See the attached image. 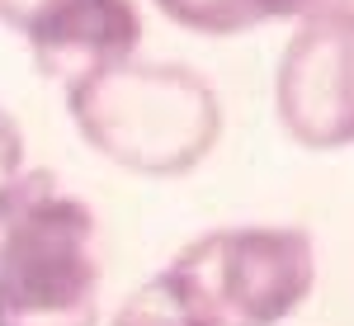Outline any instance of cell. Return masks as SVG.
I'll list each match as a JSON object with an SVG mask.
<instances>
[{"label": "cell", "mask_w": 354, "mask_h": 326, "mask_svg": "<svg viewBox=\"0 0 354 326\" xmlns=\"http://www.w3.org/2000/svg\"><path fill=\"white\" fill-rule=\"evenodd\" d=\"M274 105L288 137L312 152L354 142V10L298 24L279 57Z\"/></svg>", "instance_id": "277c9868"}, {"label": "cell", "mask_w": 354, "mask_h": 326, "mask_svg": "<svg viewBox=\"0 0 354 326\" xmlns=\"http://www.w3.org/2000/svg\"><path fill=\"white\" fill-rule=\"evenodd\" d=\"M0 24L28 43L43 76L66 85L128 62L142 43L133 0H0Z\"/></svg>", "instance_id": "5b68a950"}, {"label": "cell", "mask_w": 354, "mask_h": 326, "mask_svg": "<svg viewBox=\"0 0 354 326\" xmlns=\"http://www.w3.org/2000/svg\"><path fill=\"white\" fill-rule=\"evenodd\" d=\"M76 133L137 175H185L222 137L218 90L180 62H118L66 85Z\"/></svg>", "instance_id": "7a4b0ae2"}, {"label": "cell", "mask_w": 354, "mask_h": 326, "mask_svg": "<svg viewBox=\"0 0 354 326\" xmlns=\"http://www.w3.org/2000/svg\"><path fill=\"white\" fill-rule=\"evenodd\" d=\"M156 10L180 28L208 33V38H227V33H245V28L265 24L260 0H156Z\"/></svg>", "instance_id": "8992f818"}, {"label": "cell", "mask_w": 354, "mask_h": 326, "mask_svg": "<svg viewBox=\"0 0 354 326\" xmlns=\"http://www.w3.org/2000/svg\"><path fill=\"white\" fill-rule=\"evenodd\" d=\"M265 19H317L335 10H354V0H260Z\"/></svg>", "instance_id": "ba28073f"}, {"label": "cell", "mask_w": 354, "mask_h": 326, "mask_svg": "<svg viewBox=\"0 0 354 326\" xmlns=\"http://www.w3.org/2000/svg\"><path fill=\"white\" fill-rule=\"evenodd\" d=\"M19 175H24V133L10 118V109H0V203L19 185Z\"/></svg>", "instance_id": "52a82bcc"}, {"label": "cell", "mask_w": 354, "mask_h": 326, "mask_svg": "<svg viewBox=\"0 0 354 326\" xmlns=\"http://www.w3.org/2000/svg\"><path fill=\"white\" fill-rule=\"evenodd\" d=\"M100 222L53 170L0 203V326H100Z\"/></svg>", "instance_id": "3957f363"}, {"label": "cell", "mask_w": 354, "mask_h": 326, "mask_svg": "<svg viewBox=\"0 0 354 326\" xmlns=\"http://www.w3.org/2000/svg\"><path fill=\"white\" fill-rule=\"evenodd\" d=\"M317 279L302 227H218L118 302L113 326H279Z\"/></svg>", "instance_id": "6da1fadb"}]
</instances>
